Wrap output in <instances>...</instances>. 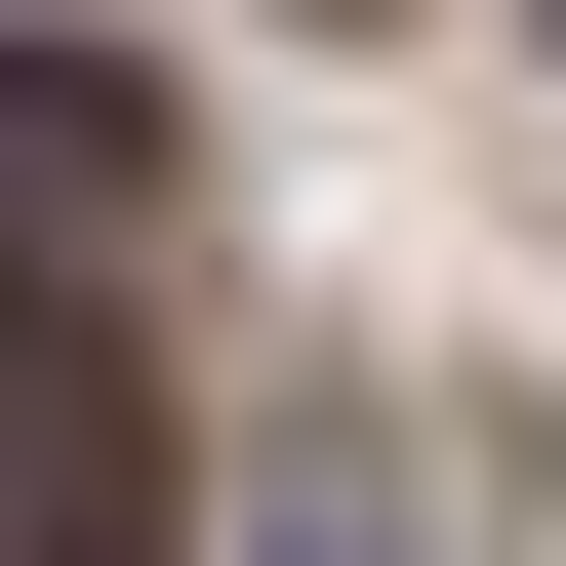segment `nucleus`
<instances>
[{
	"mask_svg": "<svg viewBox=\"0 0 566 566\" xmlns=\"http://www.w3.org/2000/svg\"><path fill=\"white\" fill-rule=\"evenodd\" d=\"M0 566H163V405L82 324H0Z\"/></svg>",
	"mask_w": 566,
	"mask_h": 566,
	"instance_id": "1",
	"label": "nucleus"
},
{
	"mask_svg": "<svg viewBox=\"0 0 566 566\" xmlns=\"http://www.w3.org/2000/svg\"><path fill=\"white\" fill-rule=\"evenodd\" d=\"M163 163V82H122V41H0V243H41V202H122Z\"/></svg>",
	"mask_w": 566,
	"mask_h": 566,
	"instance_id": "2",
	"label": "nucleus"
},
{
	"mask_svg": "<svg viewBox=\"0 0 566 566\" xmlns=\"http://www.w3.org/2000/svg\"><path fill=\"white\" fill-rule=\"evenodd\" d=\"M243 566H446V446H283V526Z\"/></svg>",
	"mask_w": 566,
	"mask_h": 566,
	"instance_id": "3",
	"label": "nucleus"
}]
</instances>
